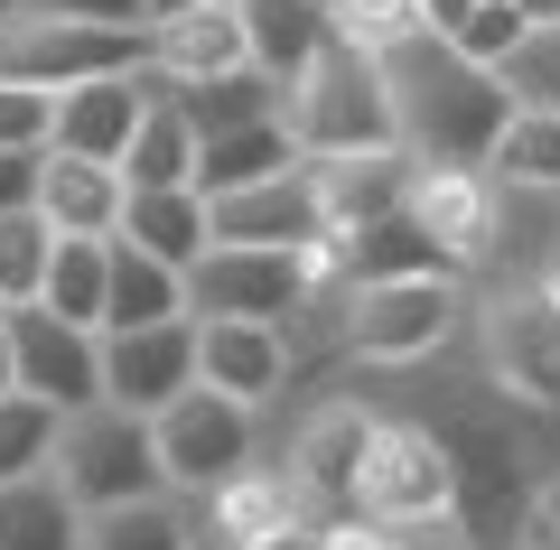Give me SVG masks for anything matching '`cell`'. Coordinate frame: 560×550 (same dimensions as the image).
Segmentation results:
<instances>
[{"instance_id":"1","label":"cell","mask_w":560,"mask_h":550,"mask_svg":"<svg viewBox=\"0 0 560 550\" xmlns=\"http://www.w3.org/2000/svg\"><path fill=\"white\" fill-rule=\"evenodd\" d=\"M383 75H393L401 159H411V168H486V159H495L504 121H514V94H504L495 66L458 57V47H440L420 28L411 47L383 57Z\"/></svg>"},{"instance_id":"2","label":"cell","mask_w":560,"mask_h":550,"mask_svg":"<svg viewBox=\"0 0 560 550\" xmlns=\"http://www.w3.org/2000/svg\"><path fill=\"white\" fill-rule=\"evenodd\" d=\"M280 131L308 168H337V159H393L401 150V113H393V75L364 47H327L290 94H280Z\"/></svg>"},{"instance_id":"3","label":"cell","mask_w":560,"mask_h":550,"mask_svg":"<svg viewBox=\"0 0 560 550\" xmlns=\"http://www.w3.org/2000/svg\"><path fill=\"white\" fill-rule=\"evenodd\" d=\"M458 504H467V476H458L448 430H430V420H383L346 513H364L383 531H440V523H458Z\"/></svg>"},{"instance_id":"4","label":"cell","mask_w":560,"mask_h":550,"mask_svg":"<svg viewBox=\"0 0 560 550\" xmlns=\"http://www.w3.org/2000/svg\"><path fill=\"white\" fill-rule=\"evenodd\" d=\"M140 66H150V28H94V20H57V10L0 20V84H28V94H75V84L140 75Z\"/></svg>"},{"instance_id":"5","label":"cell","mask_w":560,"mask_h":550,"mask_svg":"<svg viewBox=\"0 0 560 550\" xmlns=\"http://www.w3.org/2000/svg\"><path fill=\"white\" fill-rule=\"evenodd\" d=\"M477 354H486V383L514 411L560 420V299L533 271L477 299Z\"/></svg>"},{"instance_id":"6","label":"cell","mask_w":560,"mask_h":550,"mask_svg":"<svg viewBox=\"0 0 560 550\" xmlns=\"http://www.w3.org/2000/svg\"><path fill=\"white\" fill-rule=\"evenodd\" d=\"M47 476H57L84 513H121V504H160L168 494L160 430H150L140 411H113V401H94V411H75L57 430V467Z\"/></svg>"},{"instance_id":"7","label":"cell","mask_w":560,"mask_h":550,"mask_svg":"<svg viewBox=\"0 0 560 550\" xmlns=\"http://www.w3.org/2000/svg\"><path fill=\"white\" fill-rule=\"evenodd\" d=\"M150 430H160V476L178 504H215L234 476H253V448H261V411L206 393V383L187 401H168Z\"/></svg>"},{"instance_id":"8","label":"cell","mask_w":560,"mask_h":550,"mask_svg":"<svg viewBox=\"0 0 560 550\" xmlns=\"http://www.w3.org/2000/svg\"><path fill=\"white\" fill-rule=\"evenodd\" d=\"M467 280H374L346 290V354L355 364H420L467 327Z\"/></svg>"},{"instance_id":"9","label":"cell","mask_w":560,"mask_h":550,"mask_svg":"<svg viewBox=\"0 0 560 550\" xmlns=\"http://www.w3.org/2000/svg\"><path fill=\"white\" fill-rule=\"evenodd\" d=\"M318 253V243H308ZM308 253H253V243H215V253L187 271V317H243V327H290L318 290V261Z\"/></svg>"},{"instance_id":"10","label":"cell","mask_w":560,"mask_h":550,"mask_svg":"<svg viewBox=\"0 0 560 550\" xmlns=\"http://www.w3.org/2000/svg\"><path fill=\"white\" fill-rule=\"evenodd\" d=\"M504 206H514V197H504L486 168H411V197H401V215L440 243L448 271H477V261L504 243Z\"/></svg>"},{"instance_id":"11","label":"cell","mask_w":560,"mask_h":550,"mask_svg":"<svg viewBox=\"0 0 560 550\" xmlns=\"http://www.w3.org/2000/svg\"><path fill=\"white\" fill-rule=\"evenodd\" d=\"M10 354H20V393L47 401L57 420L103 401V336L66 327L57 308H10Z\"/></svg>"},{"instance_id":"12","label":"cell","mask_w":560,"mask_h":550,"mask_svg":"<svg viewBox=\"0 0 560 550\" xmlns=\"http://www.w3.org/2000/svg\"><path fill=\"white\" fill-rule=\"evenodd\" d=\"M197 393V317L178 327H140V336H103V401L113 411L160 420L168 401Z\"/></svg>"},{"instance_id":"13","label":"cell","mask_w":560,"mask_h":550,"mask_svg":"<svg viewBox=\"0 0 560 550\" xmlns=\"http://www.w3.org/2000/svg\"><path fill=\"white\" fill-rule=\"evenodd\" d=\"M160 94H168V84L150 75V66H140V75H103V84H75V94H57V159H94V168H121Z\"/></svg>"},{"instance_id":"14","label":"cell","mask_w":560,"mask_h":550,"mask_svg":"<svg viewBox=\"0 0 560 550\" xmlns=\"http://www.w3.org/2000/svg\"><path fill=\"white\" fill-rule=\"evenodd\" d=\"M383 411H364V401H318V411L290 430V476H300V494L318 513H346L355 504V476H364V448H374Z\"/></svg>"},{"instance_id":"15","label":"cell","mask_w":560,"mask_h":550,"mask_svg":"<svg viewBox=\"0 0 560 550\" xmlns=\"http://www.w3.org/2000/svg\"><path fill=\"white\" fill-rule=\"evenodd\" d=\"M206 224H215V243H253V253H308V243H327L318 187H308V159H300L290 177L243 187V197H206Z\"/></svg>"},{"instance_id":"16","label":"cell","mask_w":560,"mask_h":550,"mask_svg":"<svg viewBox=\"0 0 560 550\" xmlns=\"http://www.w3.org/2000/svg\"><path fill=\"white\" fill-rule=\"evenodd\" d=\"M197 383L224 393V401H243V411H261L290 383V336L243 327V317H197Z\"/></svg>"},{"instance_id":"17","label":"cell","mask_w":560,"mask_h":550,"mask_svg":"<svg viewBox=\"0 0 560 550\" xmlns=\"http://www.w3.org/2000/svg\"><path fill=\"white\" fill-rule=\"evenodd\" d=\"M243 47H253V75H271L290 94L337 47V10L327 0H243Z\"/></svg>"},{"instance_id":"18","label":"cell","mask_w":560,"mask_h":550,"mask_svg":"<svg viewBox=\"0 0 560 550\" xmlns=\"http://www.w3.org/2000/svg\"><path fill=\"white\" fill-rule=\"evenodd\" d=\"M38 215L57 224V234L113 243L121 215H131V177H121V168H94V159H57V150H47V168H38Z\"/></svg>"},{"instance_id":"19","label":"cell","mask_w":560,"mask_h":550,"mask_svg":"<svg viewBox=\"0 0 560 550\" xmlns=\"http://www.w3.org/2000/svg\"><path fill=\"white\" fill-rule=\"evenodd\" d=\"M308 187H318V224L327 243H355L364 224L401 215V197H411V159H337V168H308Z\"/></svg>"},{"instance_id":"20","label":"cell","mask_w":560,"mask_h":550,"mask_svg":"<svg viewBox=\"0 0 560 550\" xmlns=\"http://www.w3.org/2000/svg\"><path fill=\"white\" fill-rule=\"evenodd\" d=\"M243 66H253V47H243V10H197V20L150 28V75H160L168 94L215 84V75H243Z\"/></svg>"},{"instance_id":"21","label":"cell","mask_w":560,"mask_h":550,"mask_svg":"<svg viewBox=\"0 0 560 550\" xmlns=\"http://www.w3.org/2000/svg\"><path fill=\"white\" fill-rule=\"evenodd\" d=\"M113 243L168 261V271H197V261L215 253V224H206V197H197V187H168V197H131V215H121Z\"/></svg>"},{"instance_id":"22","label":"cell","mask_w":560,"mask_h":550,"mask_svg":"<svg viewBox=\"0 0 560 550\" xmlns=\"http://www.w3.org/2000/svg\"><path fill=\"white\" fill-rule=\"evenodd\" d=\"M187 317V271H168V261L131 253V243H113V299H103V336H140V327H178Z\"/></svg>"},{"instance_id":"23","label":"cell","mask_w":560,"mask_h":550,"mask_svg":"<svg viewBox=\"0 0 560 550\" xmlns=\"http://www.w3.org/2000/svg\"><path fill=\"white\" fill-rule=\"evenodd\" d=\"M420 28H430L440 47H458V57H477V66H504L523 38H533L523 0H420Z\"/></svg>"},{"instance_id":"24","label":"cell","mask_w":560,"mask_h":550,"mask_svg":"<svg viewBox=\"0 0 560 550\" xmlns=\"http://www.w3.org/2000/svg\"><path fill=\"white\" fill-rule=\"evenodd\" d=\"M197 159H206V140L187 131L178 94H160L140 140H131V159H121V177H131V197H168V187H197Z\"/></svg>"},{"instance_id":"25","label":"cell","mask_w":560,"mask_h":550,"mask_svg":"<svg viewBox=\"0 0 560 550\" xmlns=\"http://www.w3.org/2000/svg\"><path fill=\"white\" fill-rule=\"evenodd\" d=\"M0 550H84V504L57 476L0 485Z\"/></svg>"},{"instance_id":"26","label":"cell","mask_w":560,"mask_h":550,"mask_svg":"<svg viewBox=\"0 0 560 550\" xmlns=\"http://www.w3.org/2000/svg\"><path fill=\"white\" fill-rule=\"evenodd\" d=\"M290 168H300L290 131H280V121H253V131L206 140V159H197V197H243V187H261V177H290Z\"/></svg>"},{"instance_id":"27","label":"cell","mask_w":560,"mask_h":550,"mask_svg":"<svg viewBox=\"0 0 560 550\" xmlns=\"http://www.w3.org/2000/svg\"><path fill=\"white\" fill-rule=\"evenodd\" d=\"M103 299H113V243L57 234V261H47V290H38V308H57L66 327H94V336H103Z\"/></svg>"},{"instance_id":"28","label":"cell","mask_w":560,"mask_h":550,"mask_svg":"<svg viewBox=\"0 0 560 550\" xmlns=\"http://www.w3.org/2000/svg\"><path fill=\"white\" fill-rule=\"evenodd\" d=\"M486 177L504 197H560V113H514L495 159H486Z\"/></svg>"},{"instance_id":"29","label":"cell","mask_w":560,"mask_h":550,"mask_svg":"<svg viewBox=\"0 0 560 550\" xmlns=\"http://www.w3.org/2000/svg\"><path fill=\"white\" fill-rule=\"evenodd\" d=\"M84 550H206V531H197V513L178 494H160V504L84 513Z\"/></svg>"},{"instance_id":"30","label":"cell","mask_w":560,"mask_h":550,"mask_svg":"<svg viewBox=\"0 0 560 550\" xmlns=\"http://www.w3.org/2000/svg\"><path fill=\"white\" fill-rule=\"evenodd\" d=\"M178 113H187V131H197V140H224V131H253V121H280V84L243 66V75L187 84V94H178Z\"/></svg>"},{"instance_id":"31","label":"cell","mask_w":560,"mask_h":550,"mask_svg":"<svg viewBox=\"0 0 560 550\" xmlns=\"http://www.w3.org/2000/svg\"><path fill=\"white\" fill-rule=\"evenodd\" d=\"M47 261H57V224L28 206V215H0V308H38Z\"/></svg>"},{"instance_id":"32","label":"cell","mask_w":560,"mask_h":550,"mask_svg":"<svg viewBox=\"0 0 560 550\" xmlns=\"http://www.w3.org/2000/svg\"><path fill=\"white\" fill-rule=\"evenodd\" d=\"M57 430L66 420L47 411V401H28V393L0 401V485H28V476L57 467Z\"/></svg>"},{"instance_id":"33","label":"cell","mask_w":560,"mask_h":550,"mask_svg":"<svg viewBox=\"0 0 560 550\" xmlns=\"http://www.w3.org/2000/svg\"><path fill=\"white\" fill-rule=\"evenodd\" d=\"M327 10H337V38L364 57H393L420 38V0H327Z\"/></svg>"},{"instance_id":"34","label":"cell","mask_w":560,"mask_h":550,"mask_svg":"<svg viewBox=\"0 0 560 550\" xmlns=\"http://www.w3.org/2000/svg\"><path fill=\"white\" fill-rule=\"evenodd\" d=\"M495 75H504V94H514V113H560V28H533Z\"/></svg>"},{"instance_id":"35","label":"cell","mask_w":560,"mask_h":550,"mask_svg":"<svg viewBox=\"0 0 560 550\" xmlns=\"http://www.w3.org/2000/svg\"><path fill=\"white\" fill-rule=\"evenodd\" d=\"M0 150H57V94L0 84Z\"/></svg>"},{"instance_id":"36","label":"cell","mask_w":560,"mask_h":550,"mask_svg":"<svg viewBox=\"0 0 560 550\" xmlns=\"http://www.w3.org/2000/svg\"><path fill=\"white\" fill-rule=\"evenodd\" d=\"M38 168H47V150H0V215L38 206Z\"/></svg>"},{"instance_id":"37","label":"cell","mask_w":560,"mask_h":550,"mask_svg":"<svg viewBox=\"0 0 560 550\" xmlns=\"http://www.w3.org/2000/svg\"><path fill=\"white\" fill-rule=\"evenodd\" d=\"M411 531H383V523H364V513H327L318 523V550H401Z\"/></svg>"},{"instance_id":"38","label":"cell","mask_w":560,"mask_h":550,"mask_svg":"<svg viewBox=\"0 0 560 550\" xmlns=\"http://www.w3.org/2000/svg\"><path fill=\"white\" fill-rule=\"evenodd\" d=\"M28 10H57V20H94V28H150L140 0H28Z\"/></svg>"},{"instance_id":"39","label":"cell","mask_w":560,"mask_h":550,"mask_svg":"<svg viewBox=\"0 0 560 550\" xmlns=\"http://www.w3.org/2000/svg\"><path fill=\"white\" fill-rule=\"evenodd\" d=\"M523 541L560 550V467H541V485H533V513H523Z\"/></svg>"},{"instance_id":"40","label":"cell","mask_w":560,"mask_h":550,"mask_svg":"<svg viewBox=\"0 0 560 550\" xmlns=\"http://www.w3.org/2000/svg\"><path fill=\"white\" fill-rule=\"evenodd\" d=\"M197 10H224V0H140V20L168 28V20H197Z\"/></svg>"},{"instance_id":"41","label":"cell","mask_w":560,"mask_h":550,"mask_svg":"<svg viewBox=\"0 0 560 550\" xmlns=\"http://www.w3.org/2000/svg\"><path fill=\"white\" fill-rule=\"evenodd\" d=\"M401 550H477V541H467V523H440V531H411Z\"/></svg>"},{"instance_id":"42","label":"cell","mask_w":560,"mask_h":550,"mask_svg":"<svg viewBox=\"0 0 560 550\" xmlns=\"http://www.w3.org/2000/svg\"><path fill=\"white\" fill-rule=\"evenodd\" d=\"M20 393V354H10V308H0V401Z\"/></svg>"},{"instance_id":"43","label":"cell","mask_w":560,"mask_h":550,"mask_svg":"<svg viewBox=\"0 0 560 550\" xmlns=\"http://www.w3.org/2000/svg\"><path fill=\"white\" fill-rule=\"evenodd\" d=\"M533 280H541V290L560 299V243H551V253H541V271H533Z\"/></svg>"},{"instance_id":"44","label":"cell","mask_w":560,"mask_h":550,"mask_svg":"<svg viewBox=\"0 0 560 550\" xmlns=\"http://www.w3.org/2000/svg\"><path fill=\"white\" fill-rule=\"evenodd\" d=\"M261 550H318V531H290V541H261Z\"/></svg>"},{"instance_id":"45","label":"cell","mask_w":560,"mask_h":550,"mask_svg":"<svg viewBox=\"0 0 560 550\" xmlns=\"http://www.w3.org/2000/svg\"><path fill=\"white\" fill-rule=\"evenodd\" d=\"M10 10H28V0H0V20H10Z\"/></svg>"},{"instance_id":"46","label":"cell","mask_w":560,"mask_h":550,"mask_svg":"<svg viewBox=\"0 0 560 550\" xmlns=\"http://www.w3.org/2000/svg\"><path fill=\"white\" fill-rule=\"evenodd\" d=\"M504 550H541V541H504Z\"/></svg>"}]
</instances>
